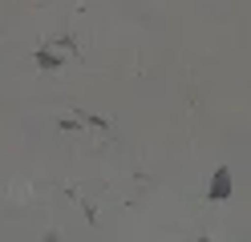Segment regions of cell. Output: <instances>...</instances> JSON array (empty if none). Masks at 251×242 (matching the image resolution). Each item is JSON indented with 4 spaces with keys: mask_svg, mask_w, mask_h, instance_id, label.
Listing matches in <instances>:
<instances>
[{
    "mask_svg": "<svg viewBox=\"0 0 251 242\" xmlns=\"http://www.w3.org/2000/svg\"><path fill=\"white\" fill-rule=\"evenodd\" d=\"M227 198H231V170L219 166L211 177V202H227Z\"/></svg>",
    "mask_w": 251,
    "mask_h": 242,
    "instance_id": "obj_1",
    "label": "cell"
},
{
    "mask_svg": "<svg viewBox=\"0 0 251 242\" xmlns=\"http://www.w3.org/2000/svg\"><path fill=\"white\" fill-rule=\"evenodd\" d=\"M37 65L41 69H61L65 61H61V53H53V48H37Z\"/></svg>",
    "mask_w": 251,
    "mask_h": 242,
    "instance_id": "obj_2",
    "label": "cell"
}]
</instances>
